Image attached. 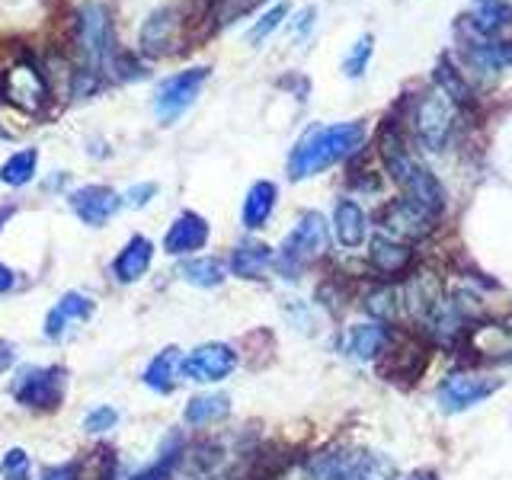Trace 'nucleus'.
Masks as SVG:
<instances>
[{"mask_svg":"<svg viewBox=\"0 0 512 480\" xmlns=\"http://www.w3.org/2000/svg\"><path fill=\"white\" fill-rule=\"evenodd\" d=\"M381 375L388 381H416L429 365V346L423 340H413V336H407V340H400L397 346L388 343V349L381 352Z\"/></svg>","mask_w":512,"mask_h":480,"instance_id":"obj_11","label":"nucleus"},{"mask_svg":"<svg viewBox=\"0 0 512 480\" xmlns=\"http://www.w3.org/2000/svg\"><path fill=\"white\" fill-rule=\"evenodd\" d=\"M333 231H336V240H340L343 247H359L362 240L368 237V218L362 212L359 202L352 199H340L336 202V212H333Z\"/></svg>","mask_w":512,"mask_h":480,"instance_id":"obj_21","label":"nucleus"},{"mask_svg":"<svg viewBox=\"0 0 512 480\" xmlns=\"http://www.w3.org/2000/svg\"><path fill=\"white\" fill-rule=\"evenodd\" d=\"M176 29H180V13L164 7V10H154L148 20L141 26V36H138V45L141 52L148 58H160L170 52V45L176 39Z\"/></svg>","mask_w":512,"mask_h":480,"instance_id":"obj_15","label":"nucleus"},{"mask_svg":"<svg viewBox=\"0 0 512 480\" xmlns=\"http://www.w3.org/2000/svg\"><path fill=\"white\" fill-rule=\"evenodd\" d=\"M180 276L189 285H199V288H215L224 282V266L215 260V256H199V260H189L183 263Z\"/></svg>","mask_w":512,"mask_h":480,"instance_id":"obj_29","label":"nucleus"},{"mask_svg":"<svg viewBox=\"0 0 512 480\" xmlns=\"http://www.w3.org/2000/svg\"><path fill=\"white\" fill-rule=\"evenodd\" d=\"M327 247H330L327 218L320 212H304L295 228L288 231V237L282 240V250L272 266H276L285 279H298V272L308 263H314L317 256H324Z\"/></svg>","mask_w":512,"mask_h":480,"instance_id":"obj_3","label":"nucleus"},{"mask_svg":"<svg viewBox=\"0 0 512 480\" xmlns=\"http://www.w3.org/2000/svg\"><path fill=\"white\" fill-rule=\"evenodd\" d=\"M404 301V308L420 320V324L426 327L429 324V317L436 314L439 308H442V301H445V295H442V282L432 276V272H413L410 276V282L404 285V295H400Z\"/></svg>","mask_w":512,"mask_h":480,"instance_id":"obj_12","label":"nucleus"},{"mask_svg":"<svg viewBox=\"0 0 512 480\" xmlns=\"http://www.w3.org/2000/svg\"><path fill=\"white\" fill-rule=\"evenodd\" d=\"M154 192H157V186H154V183H141V186H132V189L125 192V202H128V205H135V208H144V205L151 202Z\"/></svg>","mask_w":512,"mask_h":480,"instance_id":"obj_35","label":"nucleus"},{"mask_svg":"<svg viewBox=\"0 0 512 480\" xmlns=\"http://www.w3.org/2000/svg\"><path fill=\"white\" fill-rule=\"evenodd\" d=\"M7 474H13V471H23L26 468V452H20V448H10V452L4 455V464H0Z\"/></svg>","mask_w":512,"mask_h":480,"instance_id":"obj_37","label":"nucleus"},{"mask_svg":"<svg viewBox=\"0 0 512 480\" xmlns=\"http://www.w3.org/2000/svg\"><path fill=\"white\" fill-rule=\"evenodd\" d=\"M116 420H119V413L112 407H96L84 416V429L87 432H106V429L116 426Z\"/></svg>","mask_w":512,"mask_h":480,"instance_id":"obj_34","label":"nucleus"},{"mask_svg":"<svg viewBox=\"0 0 512 480\" xmlns=\"http://www.w3.org/2000/svg\"><path fill=\"white\" fill-rule=\"evenodd\" d=\"M205 240H208V221L196 212H183L170 224V231L164 237V250L170 256H186V253L202 250Z\"/></svg>","mask_w":512,"mask_h":480,"instance_id":"obj_16","label":"nucleus"},{"mask_svg":"<svg viewBox=\"0 0 512 480\" xmlns=\"http://www.w3.org/2000/svg\"><path fill=\"white\" fill-rule=\"evenodd\" d=\"M228 413H231V400L224 394H202L189 400L183 416L189 426H208V423H221Z\"/></svg>","mask_w":512,"mask_h":480,"instance_id":"obj_26","label":"nucleus"},{"mask_svg":"<svg viewBox=\"0 0 512 480\" xmlns=\"http://www.w3.org/2000/svg\"><path fill=\"white\" fill-rule=\"evenodd\" d=\"M119 205L122 199L109 186H84L71 196L74 215L84 224H90V228H103V224L119 212Z\"/></svg>","mask_w":512,"mask_h":480,"instance_id":"obj_14","label":"nucleus"},{"mask_svg":"<svg viewBox=\"0 0 512 480\" xmlns=\"http://www.w3.org/2000/svg\"><path fill=\"white\" fill-rule=\"evenodd\" d=\"M237 368V352L228 343H205L192 349L189 356L180 362V375L199 384L224 381Z\"/></svg>","mask_w":512,"mask_h":480,"instance_id":"obj_10","label":"nucleus"},{"mask_svg":"<svg viewBox=\"0 0 512 480\" xmlns=\"http://www.w3.org/2000/svg\"><path fill=\"white\" fill-rule=\"evenodd\" d=\"M432 218L426 208H420L410 199H394L381 208L378 215V234L391 237L397 244H413V240H423L432 231Z\"/></svg>","mask_w":512,"mask_h":480,"instance_id":"obj_7","label":"nucleus"},{"mask_svg":"<svg viewBox=\"0 0 512 480\" xmlns=\"http://www.w3.org/2000/svg\"><path fill=\"white\" fill-rule=\"evenodd\" d=\"M285 16H288V4H276L269 13H263L260 20L253 23V29H250V42H253V45H260L272 29H279V26H282Z\"/></svg>","mask_w":512,"mask_h":480,"instance_id":"obj_33","label":"nucleus"},{"mask_svg":"<svg viewBox=\"0 0 512 480\" xmlns=\"http://www.w3.org/2000/svg\"><path fill=\"white\" fill-rule=\"evenodd\" d=\"M436 80H439V90H442L455 106H471V103H474V93H471V87H468V80H464L455 68H448V61H439Z\"/></svg>","mask_w":512,"mask_h":480,"instance_id":"obj_30","label":"nucleus"},{"mask_svg":"<svg viewBox=\"0 0 512 480\" xmlns=\"http://www.w3.org/2000/svg\"><path fill=\"white\" fill-rule=\"evenodd\" d=\"M503 388V378H490V375H448L439 391H436V404L442 413H464L477 404H484L490 394Z\"/></svg>","mask_w":512,"mask_h":480,"instance_id":"obj_8","label":"nucleus"},{"mask_svg":"<svg viewBox=\"0 0 512 480\" xmlns=\"http://www.w3.org/2000/svg\"><path fill=\"white\" fill-rule=\"evenodd\" d=\"M471 26L480 36H500L506 26H512V7L506 0H474Z\"/></svg>","mask_w":512,"mask_h":480,"instance_id":"obj_25","label":"nucleus"},{"mask_svg":"<svg viewBox=\"0 0 512 480\" xmlns=\"http://www.w3.org/2000/svg\"><path fill=\"white\" fill-rule=\"evenodd\" d=\"M256 4H260V0H228V7H224V23L228 20H234V16H240V13H247V10H253Z\"/></svg>","mask_w":512,"mask_h":480,"instance_id":"obj_36","label":"nucleus"},{"mask_svg":"<svg viewBox=\"0 0 512 480\" xmlns=\"http://www.w3.org/2000/svg\"><path fill=\"white\" fill-rule=\"evenodd\" d=\"M455 103L442 90H426L413 106V132L429 151H442L452 138Z\"/></svg>","mask_w":512,"mask_h":480,"instance_id":"obj_4","label":"nucleus"},{"mask_svg":"<svg viewBox=\"0 0 512 480\" xmlns=\"http://www.w3.org/2000/svg\"><path fill=\"white\" fill-rule=\"evenodd\" d=\"M365 125L362 122H340V125H317L304 135L292 157H288V176L292 180H308V176L340 164L349 154L362 148Z\"/></svg>","mask_w":512,"mask_h":480,"instance_id":"obj_1","label":"nucleus"},{"mask_svg":"<svg viewBox=\"0 0 512 480\" xmlns=\"http://www.w3.org/2000/svg\"><path fill=\"white\" fill-rule=\"evenodd\" d=\"M77 477H80V464H77V461L61 464V468H55V471H48V474H45V480H77Z\"/></svg>","mask_w":512,"mask_h":480,"instance_id":"obj_38","label":"nucleus"},{"mask_svg":"<svg viewBox=\"0 0 512 480\" xmlns=\"http://www.w3.org/2000/svg\"><path fill=\"white\" fill-rule=\"evenodd\" d=\"M397 183L404 186L407 199L416 202L420 208H426V212H429L432 218L445 212V189H442V183L436 180V173L426 170V167H420L416 160L407 167V173L400 176Z\"/></svg>","mask_w":512,"mask_h":480,"instance_id":"obj_13","label":"nucleus"},{"mask_svg":"<svg viewBox=\"0 0 512 480\" xmlns=\"http://www.w3.org/2000/svg\"><path fill=\"white\" fill-rule=\"evenodd\" d=\"M208 80V68H189V71H180L167 77L164 84L157 87V96H154V112L157 119L170 125L183 116V112L196 103V96L202 90V84Z\"/></svg>","mask_w":512,"mask_h":480,"instance_id":"obj_6","label":"nucleus"},{"mask_svg":"<svg viewBox=\"0 0 512 480\" xmlns=\"http://www.w3.org/2000/svg\"><path fill=\"white\" fill-rule=\"evenodd\" d=\"M151 256H154V244L148 237H132L125 244V250L116 256V263H112V276L119 282H138L144 272L151 266Z\"/></svg>","mask_w":512,"mask_h":480,"instance_id":"obj_20","label":"nucleus"},{"mask_svg":"<svg viewBox=\"0 0 512 480\" xmlns=\"http://www.w3.org/2000/svg\"><path fill=\"white\" fill-rule=\"evenodd\" d=\"M36 164H39V151L26 148V151L4 160V167H0V180H4L7 186H26L32 176H36Z\"/></svg>","mask_w":512,"mask_h":480,"instance_id":"obj_28","label":"nucleus"},{"mask_svg":"<svg viewBox=\"0 0 512 480\" xmlns=\"http://www.w3.org/2000/svg\"><path fill=\"white\" fill-rule=\"evenodd\" d=\"M93 314V301L80 292H68L64 295L52 311H48V320H45V336L48 340H61L68 324H84V320Z\"/></svg>","mask_w":512,"mask_h":480,"instance_id":"obj_18","label":"nucleus"},{"mask_svg":"<svg viewBox=\"0 0 512 480\" xmlns=\"http://www.w3.org/2000/svg\"><path fill=\"white\" fill-rule=\"evenodd\" d=\"M391 343V333L384 324H359V327H352L346 333V340H343V349H346V356L352 359H378L384 349H388Z\"/></svg>","mask_w":512,"mask_h":480,"instance_id":"obj_19","label":"nucleus"},{"mask_svg":"<svg viewBox=\"0 0 512 480\" xmlns=\"http://www.w3.org/2000/svg\"><path fill=\"white\" fill-rule=\"evenodd\" d=\"M464 58L484 74H503L512 68V42H468Z\"/></svg>","mask_w":512,"mask_h":480,"instance_id":"obj_22","label":"nucleus"},{"mask_svg":"<svg viewBox=\"0 0 512 480\" xmlns=\"http://www.w3.org/2000/svg\"><path fill=\"white\" fill-rule=\"evenodd\" d=\"M276 196H279V189L269 180H260V183L250 186L247 199H244V212H240V221H244L247 231H260L269 221L272 208H276Z\"/></svg>","mask_w":512,"mask_h":480,"instance_id":"obj_24","label":"nucleus"},{"mask_svg":"<svg viewBox=\"0 0 512 480\" xmlns=\"http://www.w3.org/2000/svg\"><path fill=\"white\" fill-rule=\"evenodd\" d=\"M10 394L16 404L32 407V410H55L61 407L64 397V368H23L13 378Z\"/></svg>","mask_w":512,"mask_h":480,"instance_id":"obj_5","label":"nucleus"},{"mask_svg":"<svg viewBox=\"0 0 512 480\" xmlns=\"http://www.w3.org/2000/svg\"><path fill=\"white\" fill-rule=\"evenodd\" d=\"M276 263V253L272 247L260 244V240H247V244H237L231 253V269L240 279H263V272Z\"/></svg>","mask_w":512,"mask_h":480,"instance_id":"obj_23","label":"nucleus"},{"mask_svg":"<svg viewBox=\"0 0 512 480\" xmlns=\"http://www.w3.org/2000/svg\"><path fill=\"white\" fill-rule=\"evenodd\" d=\"M372 52H375V45H372V36H362L356 45H352V52L346 55V74L349 77H362L365 74V68H368V58H372Z\"/></svg>","mask_w":512,"mask_h":480,"instance_id":"obj_32","label":"nucleus"},{"mask_svg":"<svg viewBox=\"0 0 512 480\" xmlns=\"http://www.w3.org/2000/svg\"><path fill=\"white\" fill-rule=\"evenodd\" d=\"M52 90H48V80L39 71V64L32 61H16L13 68L4 74V100L20 106L23 112H39Z\"/></svg>","mask_w":512,"mask_h":480,"instance_id":"obj_9","label":"nucleus"},{"mask_svg":"<svg viewBox=\"0 0 512 480\" xmlns=\"http://www.w3.org/2000/svg\"><path fill=\"white\" fill-rule=\"evenodd\" d=\"M180 349H164L160 356L151 359V365L144 368V384H148L151 391H160V394H170L173 384H176V368H180Z\"/></svg>","mask_w":512,"mask_h":480,"instance_id":"obj_27","label":"nucleus"},{"mask_svg":"<svg viewBox=\"0 0 512 480\" xmlns=\"http://www.w3.org/2000/svg\"><path fill=\"white\" fill-rule=\"evenodd\" d=\"M74 42H77L80 58L87 64V71H103V68L112 71V61H116V32H112L109 7H103L100 0H87V4L77 10Z\"/></svg>","mask_w":512,"mask_h":480,"instance_id":"obj_2","label":"nucleus"},{"mask_svg":"<svg viewBox=\"0 0 512 480\" xmlns=\"http://www.w3.org/2000/svg\"><path fill=\"white\" fill-rule=\"evenodd\" d=\"M10 215H13V205H4V208H0V228H4V221H10Z\"/></svg>","mask_w":512,"mask_h":480,"instance_id":"obj_41","label":"nucleus"},{"mask_svg":"<svg viewBox=\"0 0 512 480\" xmlns=\"http://www.w3.org/2000/svg\"><path fill=\"white\" fill-rule=\"evenodd\" d=\"M16 362V352H13V343L0 340V372H7V368Z\"/></svg>","mask_w":512,"mask_h":480,"instance_id":"obj_39","label":"nucleus"},{"mask_svg":"<svg viewBox=\"0 0 512 480\" xmlns=\"http://www.w3.org/2000/svg\"><path fill=\"white\" fill-rule=\"evenodd\" d=\"M10 288H13V272L0 263V292H10Z\"/></svg>","mask_w":512,"mask_h":480,"instance_id":"obj_40","label":"nucleus"},{"mask_svg":"<svg viewBox=\"0 0 512 480\" xmlns=\"http://www.w3.org/2000/svg\"><path fill=\"white\" fill-rule=\"evenodd\" d=\"M368 263L381 279H400L413 266V250L407 244H397L391 237H375L368 247Z\"/></svg>","mask_w":512,"mask_h":480,"instance_id":"obj_17","label":"nucleus"},{"mask_svg":"<svg viewBox=\"0 0 512 480\" xmlns=\"http://www.w3.org/2000/svg\"><path fill=\"white\" fill-rule=\"evenodd\" d=\"M365 308L372 311V314H375V320L381 324V320H391V317L397 314V308H404V304H400V295L394 292V288L381 285V288H375L372 295H368Z\"/></svg>","mask_w":512,"mask_h":480,"instance_id":"obj_31","label":"nucleus"}]
</instances>
